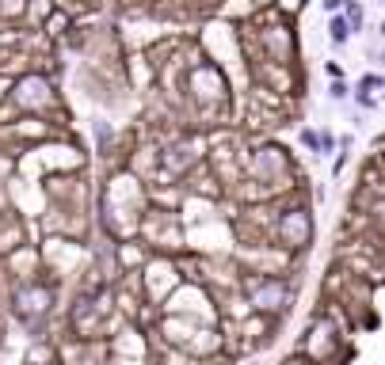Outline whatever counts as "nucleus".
Instances as JSON below:
<instances>
[{"mask_svg":"<svg viewBox=\"0 0 385 365\" xmlns=\"http://www.w3.org/2000/svg\"><path fill=\"white\" fill-rule=\"evenodd\" d=\"M302 141H305V145H309V148H320V137H317V133H313V130H305V133H302Z\"/></svg>","mask_w":385,"mask_h":365,"instance_id":"7","label":"nucleus"},{"mask_svg":"<svg viewBox=\"0 0 385 365\" xmlns=\"http://www.w3.org/2000/svg\"><path fill=\"white\" fill-rule=\"evenodd\" d=\"M328 34H332V42H347V38H351V27H347L344 16H332V23H328Z\"/></svg>","mask_w":385,"mask_h":365,"instance_id":"4","label":"nucleus"},{"mask_svg":"<svg viewBox=\"0 0 385 365\" xmlns=\"http://www.w3.org/2000/svg\"><path fill=\"white\" fill-rule=\"evenodd\" d=\"M279 240L290 243V247H305L313 240V221L305 210H287L279 221Z\"/></svg>","mask_w":385,"mask_h":365,"instance_id":"2","label":"nucleus"},{"mask_svg":"<svg viewBox=\"0 0 385 365\" xmlns=\"http://www.w3.org/2000/svg\"><path fill=\"white\" fill-rule=\"evenodd\" d=\"M248 297H252V305H256V309L279 312L282 305H287V297H290V285L282 282V278L263 274V278H256V282L248 285Z\"/></svg>","mask_w":385,"mask_h":365,"instance_id":"1","label":"nucleus"},{"mask_svg":"<svg viewBox=\"0 0 385 365\" xmlns=\"http://www.w3.org/2000/svg\"><path fill=\"white\" fill-rule=\"evenodd\" d=\"M362 91H374V88H382V76H362V84H359Z\"/></svg>","mask_w":385,"mask_h":365,"instance_id":"6","label":"nucleus"},{"mask_svg":"<svg viewBox=\"0 0 385 365\" xmlns=\"http://www.w3.org/2000/svg\"><path fill=\"white\" fill-rule=\"evenodd\" d=\"M344 4H347V0H324V8H328V12H340Z\"/></svg>","mask_w":385,"mask_h":365,"instance_id":"8","label":"nucleus"},{"mask_svg":"<svg viewBox=\"0 0 385 365\" xmlns=\"http://www.w3.org/2000/svg\"><path fill=\"white\" fill-rule=\"evenodd\" d=\"M347 27H351V31H359V27H362V8H359V4H347Z\"/></svg>","mask_w":385,"mask_h":365,"instance_id":"5","label":"nucleus"},{"mask_svg":"<svg viewBox=\"0 0 385 365\" xmlns=\"http://www.w3.org/2000/svg\"><path fill=\"white\" fill-rule=\"evenodd\" d=\"M46 309H50V289L46 285H23V289L16 293V312L23 320L39 316V312H46Z\"/></svg>","mask_w":385,"mask_h":365,"instance_id":"3","label":"nucleus"}]
</instances>
